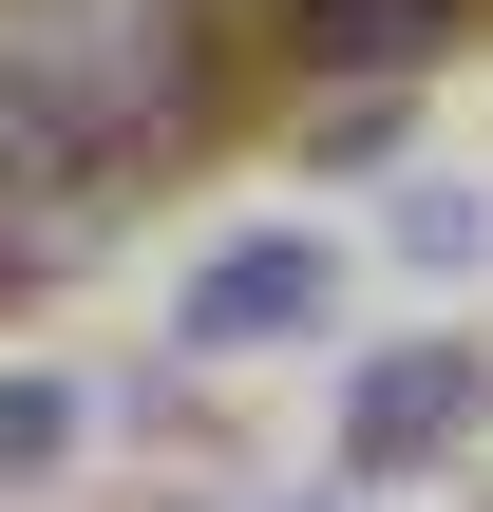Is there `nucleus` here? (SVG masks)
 Segmentation results:
<instances>
[{"label": "nucleus", "instance_id": "f257e3e1", "mask_svg": "<svg viewBox=\"0 0 493 512\" xmlns=\"http://www.w3.org/2000/svg\"><path fill=\"white\" fill-rule=\"evenodd\" d=\"M0 512H493V57L19 304Z\"/></svg>", "mask_w": 493, "mask_h": 512}]
</instances>
